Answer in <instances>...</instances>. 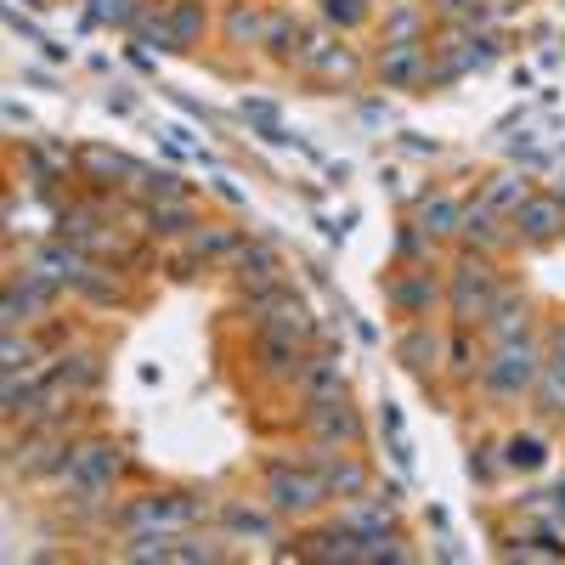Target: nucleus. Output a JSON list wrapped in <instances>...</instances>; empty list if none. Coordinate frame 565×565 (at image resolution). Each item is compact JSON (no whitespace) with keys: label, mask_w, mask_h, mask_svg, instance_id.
<instances>
[{"label":"nucleus","mask_w":565,"mask_h":565,"mask_svg":"<svg viewBox=\"0 0 565 565\" xmlns=\"http://www.w3.org/2000/svg\"><path fill=\"white\" fill-rule=\"evenodd\" d=\"M322 12H328V23L356 29V23H367V0H322Z\"/></svg>","instance_id":"26"},{"label":"nucleus","mask_w":565,"mask_h":565,"mask_svg":"<svg viewBox=\"0 0 565 565\" xmlns=\"http://www.w3.org/2000/svg\"><path fill=\"white\" fill-rule=\"evenodd\" d=\"M306 424H311L317 447H334V441H340V447H351V441L362 436V418L345 407V396H340V402H322V407H311V418H306Z\"/></svg>","instance_id":"9"},{"label":"nucleus","mask_w":565,"mask_h":565,"mask_svg":"<svg viewBox=\"0 0 565 565\" xmlns=\"http://www.w3.org/2000/svg\"><path fill=\"white\" fill-rule=\"evenodd\" d=\"M492 300H498V271L487 266V255H476V249L458 255V266H452V317H458V328L487 322Z\"/></svg>","instance_id":"3"},{"label":"nucleus","mask_w":565,"mask_h":565,"mask_svg":"<svg viewBox=\"0 0 565 565\" xmlns=\"http://www.w3.org/2000/svg\"><path fill=\"white\" fill-rule=\"evenodd\" d=\"M340 526H345L351 537H385V532H391V509H345Z\"/></svg>","instance_id":"21"},{"label":"nucleus","mask_w":565,"mask_h":565,"mask_svg":"<svg viewBox=\"0 0 565 565\" xmlns=\"http://www.w3.org/2000/svg\"><path fill=\"white\" fill-rule=\"evenodd\" d=\"M458 232H463L469 244H481V249H492V244L503 238V232H498V221H492V210H487V204H481V210H463Z\"/></svg>","instance_id":"22"},{"label":"nucleus","mask_w":565,"mask_h":565,"mask_svg":"<svg viewBox=\"0 0 565 565\" xmlns=\"http://www.w3.org/2000/svg\"><path fill=\"white\" fill-rule=\"evenodd\" d=\"M317 469H322L328 498H345V503H362L367 498V463L362 458L334 452V447H317Z\"/></svg>","instance_id":"6"},{"label":"nucleus","mask_w":565,"mask_h":565,"mask_svg":"<svg viewBox=\"0 0 565 565\" xmlns=\"http://www.w3.org/2000/svg\"><path fill=\"white\" fill-rule=\"evenodd\" d=\"M34 271L52 277V282H79V277L90 271V260H85L79 249H68V244H45V249L34 255Z\"/></svg>","instance_id":"13"},{"label":"nucleus","mask_w":565,"mask_h":565,"mask_svg":"<svg viewBox=\"0 0 565 565\" xmlns=\"http://www.w3.org/2000/svg\"><path fill=\"white\" fill-rule=\"evenodd\" d=\"M526 199H532V186H526V175H514V170L492 175V181H487V193H481V204H487L492 215H514Z\"/></svg>","instance_id":"15"},{"label":"nucleus","mask_w":565,"mask_h":565,"mask_svg":"<svg viewBox=\"0 0 565 565\" xmlns=\"http://www.w3.org/2000/svg\"><path fill=\"white\" fill-rule=\"evenodd\" d=\"M554 199H559V204H565V175H559V181H554Z\"/></svg>","instance_id":"34"},{"label":"nucleus","mask_w":565,"mask_h":565,"mask_svg":"<svg viewBox=\"0 0 565 565\" xmlns=\"http://www.w3.org/2000/svg\"><path fill=\"white\" fill-rule=\"evenodd\" d=\"M119 469H125L119 447H108V441H85V447H68L63 476H68V487H74V492H85V498H103V492L114 487Z\"/></svg>","instance_id":"5"},{"label":"nucleus","mask_w":565,"mask_h":565,"mask_svg":"<svg viewBox=\"0 0 565 565\" xmlns=\"http://www.w3.org/2000/svg\"><path fill=\"white\" fill-rule=\"evenodd\" d=\"M407 40H418V7H396L385 18V45H407Z\"/></svg>","instance_id":"25"},{"label":"nucleus","mask_w":565,"mask_h":565,"mask_svg":"<svg viewBox=\"0 0 565 565\" xmlns=\"http://www.w3.org/2000/svg\"><path fill=\"white\" fill-rule=\"evenodd\" d=\"M52 300H57V282L40 277V271H23V282H12V289H7V328L45 317V311H52Z\"/></svg>","instance_id":"7"},{"label":"nucleus","mask_w":565,"mask_h":565,"mask_svg":"<svg viewBox=\"0 0 565 565\" xmlns=\"http://www.w3.org/2000/svg\"><path fill=\"white\" fill-rule=\"evenodd\" d=\"M193 255H232V232H221V226L193 232Z\"/></svg>","instance_id":"28"},{"label":"nucleus","mask_w":565,"mask_h":565,"mask_svg":"<svg viewBox=\"0 0 565 565\" xmlns=\"http://www.w3.org/2000/svg\"><path fill=\"white\" fill-rule=\"evenodd\" d=\"M509 221H514V232H521L526 244H548V238H559V226H565V204L554 193L548 199H526Z\"/></svg>","instance_id":"8"},{"label":"nucleus","mask_w":565,"mask_h":565,"mask_svg":"<svg viewBox=\"0 0 565 565\" xmlns=\"http://www.w3.org/2000/svg\"><path fill=\"white\" fill-rule=\"evenodd\" d=\"M526 322H532L526 300H521V295H509V289H498V300H492V311H487L481 328H487L498 345H509V340H526Z\"/></svg>","instance_id":"11"},{"label":"nucleus","mask_w":565,"mask_h":565,"mask_svg":"<svg viewBox=\"0 0 565 565\" xmlns=\"http://www.w3.org/2000/svg\"><path fill=\"white\" fill-rule=\"evenodd\" d=\"M226 29H232V40H238V45H244V40H260V12H244V7H238V12L226 18Z\"/></svg>","instance_id":"30"},{"label":"nucleus","mask_w":565,"mask_h":565,"mask_svg":"<svg viewBox=\"0 0 565 565\" xmlns=\"http://www.w3.org/2000/svg\"><path fill=\"white\" fill-rule=\"evenodd\" d=\"M232 266H238V277H249V282H266V277L277 271V255H271L266 244H255V249H232Z\"/></svg>","instance_id":"23"},{"label":"nucleus","mask_w":565,"mask_h":565,"mask_svg":"<svg viewBox=\"0 0 565 565\" xmlns=\"http://www.w3.org/2000/svg\"><path fill=\"white\" fill-rule=\"evenodd\" d=\"M391 306L396 311H407V317H424L430 311V300H436V277L430 271H413V277H402V282H391Z\"/></svg>","instance_id":"14"},{"label":"nucleus","mask_w":565,"mask_h":565,"mask_svg":"<svg viewBox=\"0 0 565 565\" xmlns=\"http://www.w3.org/2000/svg\"><path fill=\"white\" fill-rule=\"evenodd\" d=\"M503 463H509V469H543V463H548V447H543L537 436H509V441H503Z\"/></svg>","instance_id":"20"},{"label":"nucleus","mask_w":565,"mask_h":565,"mask_svg":"<svg viewBox=\"0 0 565 565\" xmlns=\"http://www.w3.org/2000/svg\"><path fill=\"white\" fill-rule=\"evenodd\" d=\"M380 79H385V85H418V79H430V57H424V45H418V40H407V45H385Z\"/></svg>","instance_id":"10"},{"label":"nucleus","mask_w":565,"mask_h":565,"mask_svg":"<svg viewBox=\"0 0 565 565\" xmlns=\"http://www.w3.org/2000/svg\"><path fill=\"white\" fill-rule=\"evenodd\" d=\"M328 498L322 487V469H295V463H277L266 476V503L271 514H295V521H306V514Z\"/></svg>","instance_id":"4"},{"label":"nucleus","mask_w":565,"mask_h":565,"mask_svg":"<svg viewBox=\"0 0 565 565\" xmlns=\"http://www.w3.org/2000/svg\"><path fill=\"white\" fill-rule=\"evenodd\" d=\"M396 351H402V362H407L413 373H424V367H430V362L441 356V345H436V334H430V328H407Z\"/></svg>","instance_id":"19"},{"label":"nucleus","mask_w":565,"mask_h":565,"mask_svg":"<svg viewBox=\"0 0 565 565\" xmlns=\"http://www.w3.org/2000/svg\"><path fill=\"white\" fill-rule=\"evenodd\" d=\"M193 226H204L186 204H175V199H153V210H148V232H159V238H175V232H193Z\"/></svg>","instance_id":"18"},{"label":"nucleus","mask_w":565,"mask_h":565,"mask_svg":"<svg viewBox=\"0 0 565 565\" xmlns=\"http://www.w3.org/2000/svg\"><path fill=\"white\" fill-rule=\"evenodd\" d=\"M34 362V345H18V328H7V373H23Z\"/></svg>","instance_id":"31"},{"label":"nucleus","mask_w":565,"mask_h":565,"mask_svg":"<svg viewBox=\"0 0 565 565\" xmlns=\"http://www.w3.org/2000/svg\"><path fill=\"white\" fill-rule=\"evenodd\" d=\"M164 23H170V52H193V40L204 34V7L199 0H175Z\"/></svg>","instance_id":"16"},{"label":"nucleus","mask_w":565,"mask_h":565,"mask_svg":"<svg viewBox=\"0 0 565 565\" xmlns=\"http://www.w3.org/2000/svg\"><path fill=\"white\" fill-rule=\"evenodd\" d=\"M458 221H463L458 199H424L418 204V232L424 238H447V232H458Z\"/></svg>","instance_id":"17"},{"label":"nucleus","mask_w":565,"mask_h":565,"mask_svg":"<svg viewBox=\"0 0 565 565\" xmlns=\"http://www.w3.org/2000/svg\"><path fill=\"white\" fill-rule=\"evenodd\" d=\"M199 521V498H175V492H153V498H130L125 509H119V526L130 532V537H170V532H181V526H193Z\"/></svg>","instance_id":"2"},{"label":"nucleus","mask_w":565,"mask_h":565,"mask_svg":"<svg viewBox=\"0 0 565 565\" xmlns=\"http://www.w3.org/2000/svg\"><path fill=\"white\" fill-rule=\"evenodd\" d=\"M300 396H306L311 407L340 402V396H345V373H340V362H334V356H311V367H300Z\"/></svg>","instance_id":"12"},{"label":"nucleus","mask_w":565,"mask_h":565,"mask_svg":"<svg viewBox=\"0 0 565 565\" xmlns=\"http://www.w3.org/2000/svg\"><path fill=\"white\" fill-rule=\"evenodd\" d=\"M226 526L238 532V537H260V543H271V521H266V514H255V509H244V503H226Z\"/></svg>","instance_id":"24"},{"label":"nucleus","mask_w":565,"mask_h":565,"mask_svg":"<svg viewBox=\"0 0 565 565\" xmlns=\"http://www.w3.org/2000/svg\"><path fill=\"white\" fill-rule=\"evenodd\" d=\"M548 356H565V322L554 328V340H548Z\"/></svg>","instance_id":"33"},{"label":"nucleus","mask_w":565,"mask_h":565,"mask_svg":"<svg viewBox=\"0 0 565 565\" xmlns=\"http://www.w3.org/2000/svg\"><path fill=\"white\" fill-rule=\"evenodd\" d=\"M295 34H300V29H295V18H271V34H266V45H271L277 57H289V52H295Z\"/></svg>","instance_id":"29"},{"label":"nucleus","mask_w":565,"mask_h":565,"mask_svg":"<svg viewBox=\"0 0 565 565\" xmlns=\"http://www.w3.org/2000/svg\"><path fill=\"white\" fill-rule=\"evenodd\" d=\"M452 367H458V373H469V367H476V362H469V340H463V334L452 340Z\"/></svg>","instance_id":"32"},{"label":"nucleus","mask_w":565,"mask_h":565,"mask_svg":"<svg viewBox=\"0 0 565 565\" xmlns=\"http://www.w3.org/2000/svg\"><path fill=\"white\" fill-rule=\"evenodd\" d=\"M90 23H136V0H97Z\"/></svg>","instance_id":"27"},{"label":"nucleus","mask_w":565,"mask_h":565,"mask_svg":"<svg viewBox=\"0 0 565 565\" xmlns=\"http://www.w3.org/2000/svg\"><path fill=\"white\" fill-rule=\"evenodd\" d=\"M537 373H543V356L532 340H509L498 345V356L481 367V385L498 396V402H521L526 391H537Z\"/></svg>","instance_id":"1"}]
</instances>
